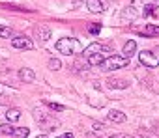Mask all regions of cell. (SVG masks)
Wrapping results in <instances>:
<instances>
[{"label":"cell","mask_w":159,"mask_h":138,"mask_svg":"<svg viewBox=\"0 0 159 138\" xmlns=\"http://www.w3.org/2000/svg\"><path fill=\"white\" fill-rule=\"evenodd\" d=\"M109 56H112V49L103 43H92L84 49V58L90 65H101Z\"/></svg>","instance_id":"obj_1"},{"label":"cell","mask_w":159,"mask_h":138,"mask_svg":"<svg viewBox=\"0 0 159 138\" xmlns=\"http://www.w3.org/2000/svg\"><path fill=\"white\" fill-rule=\"evenodd\" d=\"M56 50H58V52H62V54H66V56L84 52V49H83L81 41L75 39V37H62V39H58V41H56Z\"/></svg>","instance_id":"obj_2"},{"label":"cell","mask_w":159,"mask_h":138,"mask_svg":"<svg viewBox=\"0 0 159 138\" xmlns=\"http://www.w3.org/2000/svg\"><path fill=\"white\" fill-rule=\"evenodd\" d=\"M129 63V58H125V56H118V54H112V56H109L101 65H99V69L101 71H105V73H109V71H114V69H122V67H125Z\"/></svg>","instance_id":"obj_3"},{"label":"cell","mask_w":159,"mask_h":138,"mask_svg":"<svg viewBox=\"0 0 159 138\" xmlns=\"http://www.w3.org/2000/svg\"><path fill=\"white\" fill-rule=\"evenodd\" d=\"M0 132L10 136V138H26L30 134V129L28 127H13L10 121L4 123V125H0Z\"/></svg>","instance_id":"obj_4"},{"label":"cell","mask_w":159,"mask_h":138,"mask_svg":"<svg viewBox=\"0 0 159 138\" xmlns=\"http://www.w3.org/2000/svg\"><path fill=\"white\" fill-rule=\"evenodd\" d=\"M139 60H140V63L146 65V67H157V65H159V58L153 54V50H140Z\"/></svg>","instance_id":"obj_5"},{"label":"cell","mask_w":159,"mask_h":138,"mask_svg":"<svg viewBox=\"0 0 159 138\" xmlns=\"http://www.w3.org/2000/svg\"><path fill=\"white\" fill-rule=\"evenodd\" d=\"M34 37L39 41V43H47L51 39V28L45 26V24H39L34 28Z\"/></svg>","instance_id":"obj_6"},{"label":"cell","mask_w":159,"mask_h":138,"mask_svg":"<svg viewBox=\"0 0 159 138\" xmlns=\"http://www.w3.org/2000/svg\"><path fill=\"white\" fill-rule=\"evenodd\" d=\"M11 45L15 49H25V50H30L34 47V43L26 36H15V37H11Z\"/></svg>","instance_id":"obj_7"},{"label":"cell","mask_w":159,"mask_h":138,"mask_svg":"<svg viewBox=\"0 0 159 138\" xmlns=\"http://www.w3.org/2000/svg\"><path fill=\"white\" fill-rule=\"evenodd\" d=\"M137 17H142V13H140L137 8H133L131 4H129V6L122 11V23H127V21H129V23H133Z\"/></svg>","instance_id":"obj_8"},{"label":"cell","mask_w":159,"mask_h":138,"mask_svg":"<svg viewBox=\"0 0 159 138\" xmlns=\"http://www.w3.org/2000/svg\"><path fill=\"white\" fill-rule=\"evenodd\" d=\"M86 8L92 13H101V11H105V2H103V0H88Z\"/></svg>","instance_id":"obj_9"},{"label":"cell","mask_w":159,"mask_h":138,"mask_svg":"<svg viewBox=\"0 0 159 138\" xmlns=\"http://www.w3.org/2000/svg\"><path fill=\"white\" fill-rule=\"evenodd\" d=\"M107 84H109V88H114V90H125L129 86V82L124 79H109Z\"/></svg>","instance_id":"obj_10"},{"label":"cell","mask_w":159,"mask_h":138,"mask_svg":"<svg viewBox=\"0 0 159 138\" xmlns=\"http://www.w3.org/2000/svg\"><path fill=\"white\" fill-rule=\"evenodd\" d=\"M19 79H21L23 82H34L36 75H34V71H32V69H28V67H23L21 71H19Z\"/></svg>","instance_id":"obj_11"},{"label":"cell","mask_w":159,"mask_h":138,"mask_svg":"<svg viewBox=\"0 0 159 138\" xmlns=\"http://www.w3.org/2000/svg\"><path fill=\"white\" fill-rule=\"evenodd\" d=\"M135 50H137V43H135L133 39H129V41L124 45V49H122V56H125V58H131V56L135 54Z\"/></svg>","instance_id":"obj_12"},{"label":"cell","mask_w":159,"mask_h":138,"mask_svg":"<svg viewBox=\"0 0 159 138\" xmlns=\"http://www.w3.org/2000/svg\"><path fill=\"white\" fill-rule=\"evenodd\" d=\"M107 118H109V121H112V123H124V121H125V114L120 112V110H111V112L107 114Z\"/></svg>","instance_id":"obj_13"},{"label":"cell","mask_w":159,"mask_h":138,"mask_svg":"<svg viewBox=\"0 0 159 138\" xmlns=\"http://www.w3.org/2000/svg\"><path fill=\"white\" fill-rule=\"evenodd\" d=\"M21 116H23V112H21L19 108H10V110L6 112V119H8L10 123L19 121V119H21Z\"/></svg>","instance_id":"obj_14"},{"label":"cell","mask_w":159,"mask_h":138,"mask_svg":"<svg viewBox=\"0 0 159 138\" xmlns=\"http://www.w3.org/2000/svg\"><path fill=\"white\" fill-rule=\"evenodd\" d=\"M142 36H146V37H155V36H159V26H157V24H146L144 30H142Z\"/></svg>","instance_id":"obj_15"},{"label":"cell","mask_w":159,"mask_h":138,"mask_svg":"<svg viewBox=\"0 0 159 138\" xmlns=\"http://www.w3.org/2000/svg\"><path fill=\"white\" fill-rule=\"evenodd\" d=\"M0 37H4V39L15 37V36H13V28H10V26H2V24H0Z\"/></svg>","instance_id":"obj_16"},{"label":"cell","mask_w":159,"mask_h":138,"mask_svg":"<svg viewBox=\"0 0 159 138\" xmlns=\"http://www.w3.org/2000/svg\"><path fill=\"white\" fill-rule=\"evenodd\" d=\"M62 67V62L58 58H51L49 60V69H52V71H58V69Z\"/></svg>","instance_id":"obj_17"},{"label":"cell","mask_w":159,"mask_h":138,"mask_svg":"<svg viewBox=\"0 0 159 138\" xmlns=\"http://www.w3.org/2000/svg\"><path fill=\"white\" fill-rule=\"evenodd\" d=\"M152 15L159 19V0H153L152 2Z\"/></svg>","instance_id":"obj_18"},{"label":"cell","mask_w":159,"mask_h":138,"mask_svg":"<svg viewBox=\"0 0 159 138\" xmlns=\"http://www.w3.org/2000/svg\"><path fill=\"white\" fill-rule=\"evenodd\" d=\"M99 30H101V24H96V23H94V24L88 26V32H90V34H99Z\"/></svg>","instance_id":"obj_19"},{"label":"cell","mask_w":159,"mask_h":138,"mask_svg":"<svg viewBox=\"0 0 159 138\" xmlns=\"http://www.w3.org/2000/svg\"><path fill=\"white\" fill-rule=\"evenodd\" d=\"M92 129H94L96 132H103V131H105V125H103V123H99V121H96V123L92 125Z\"/></svg>","instance_id":"obj_20"},{"label":"cell","mask_w":159,"mask_h":138,"mask_svg":"<svg viewBox=\"0 0 159 138\" xmlns=\"http://www.w3.org/2000/svg\"><path fill=\"white\" fill-rule=\"evenodd\" d=\"M139 136H140V138H159V136H155V134H152V132H148V131H144V129L139 132Z\"/></svg>","instance_id":"obj_21"},{"label":"cell","mask_w":159,"mask_h":138,"mask_svg":"<svg viewBox=\"0 0 159 138\" xmlns=\"http://www.w3.org/2000/svg\"><path fill=\"white\" fill-rule=\"evenodd\" d=\"M47 105H49L52 110H56V112H62V110H64V106H62V105H56V103H47Z\"/></svg>","instance_id":"obj_22"},{"label":"cell","mask_w":159,"mask_h":138,"mask_svg":"<svg viewBox=\"0 0 159 138\" xmlns=\"http://www.w3.org/2000/svg\"><path fill=\"white\" fill-rule=\"evenodd\" d=\"M109 138H135V136H129V134H112Z\"/></svg>","instance_id":"obj_23"},{"label":"cell","mask_w":159,"mask_h":138,"mask_svg":"<svg viewBox=\"0 0 159 138\" xmlns=\"http://www.w3.org/2000/svg\"><path fill=\"white\" fill-rule=\"evenodd\" d=\"M58 138H73V134H71V132H64V134L58 136Z\"/></svg>","instance_id":"obj_24"},{"label":"cell","mask_w":159,"mask_h":138,"mask_svg":"<svg viewBox=\"0 0 159 138\" xmlns=\"http://www.w3.org/2000/svg\"><path fill=\"white\" fill-rule=\"evenodd\" d=\"M153 54H155V56H157V58H159V45H157V47H155V49H153Z\"/></svg>","instance_id":"obj_25"},{"label":"cell","mask_w":159,"mask_h":138,"mask_svg":"<svg viewBox=\"0 0 159 138\" xmlns=\"http://www.w3.org/2000/svg\"><path fill=\"white\" fill-rule=\"evenodd\" d=\"M38 138H47V136H45V134H41V136H38Z\"/></svg>","instance_id":"obj_26"}]
</instances>
